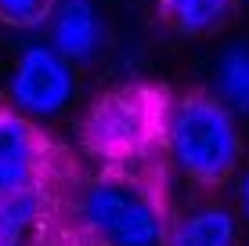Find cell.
<instances>
[{"instance_id": "cell-7", "label": "cell", "mask_w": 249, "mask_h": 246, "mask_svg": "<svg viewBox=\"0 0 249 246\" xmlns=\"http://www.w3.org/2000/svg\"><path fill=\"white\" fill-rule=\"evenodd\" d=\"M235 217L220 207H195L166 228L162 246H235Z\"/></svg>"}, {"instance_id": "cell-11", "label": "cell", "mask_w": 249, "mask_h": 246, "mask_svg": "<svg viewBox=\"0 0 249 246\" xmlns=\"http://www.w3.org/2000/svg\"><path fill=\"white\" fill-rule=\"evenodd\" d=\"M238 199H242V210H246V217H249V170L242 174V181H238Z\"/></svg>"}, {"instance_id": "cell-6", "label": "cell", "mask_w": 249, "mask_h": 246, "mask_svg": "<svg viewBox=\"0 0 249 246\" xmlns=\"http://www.w3.org/2000/svg\"><path fill=\"white\" fill-rule=\"evenodd\" d=\"M101 44V22L90 0H62L54 7V47L62 58H90Z\"/></svg>"}, {"instance_id": "cell-4", "label": "cell", "mask_w": 249, "mask_h": 246, "mask_svg": "<svg viewBox=\"0 0 249 246\" xmlns=\"http://www.w3.org/2000/svg\"><path fill=\"white\" fill-rule=\"evenodd\" d=\"M69 156L25 113L0 105V199L33 181L65 177Z\"/></svg>"}, {"instance_id": "cell-9", "label": "cell", "mask_w": 249, "mask_h": 246, "mask_svg": "<svg viewBox=\"0 0 249 246\" xmlns=\"http://www.w3.org/2000/svg\"><path fill=\"white\" fill-rule=\"evenodd\" d=\"M217 83L224 95L228 109L249 116V47H231L224 51L217 65Z\"/></svg>"}, {"instance_id": "cell-1", "label": "cell", "mask_w": 249, "mask_h": 246, "mask_svg": "<svg viewBox=\"0 0 249 246\" xmlns=\"http://www.w3.org/2000/svg\"><path fill=\"white\" fill-rule=\"evenodd\" d=\"M170 98L159 83H119L90 105L80 127L83 149L101 167H148L166 152Z\"/></svg>"}, {"instance_id": "cell-5", "label": "cell", "mask_w": 249, "mask_h": 246, "mask_svg": "<svg viewBox=\"0 0 249 246\" xmlns=\"http://www.w3.org/2000/svg\"><path fill=\"white\" fill-rule=\"evenodd\" d=\"M11 98L22 113H58L72 98V69L69 58L51 47H29L15 65L11 76Z\"/></svg>"}, {"instance_id": "cell-10", "label": "cell", "mask_w": 249, "mask_h": 246, "mask_svg": "<svg viewBox=\"0 0 249 246\" xmlns=\"http://www.w3.org/2000/svg\"><path fill=\"white\" fill-rule=\"evenodd\" d=\"M58 0H0V22L15 29H36L54 15Z\"/></svg>"}, {"instance_id": "cell-12", "label": "cell", "mask_w": 249, "mask_h": 246, "mask_svg": "<svg viewBox=\"0 0 249 246\" xmlns=\"http://www.w3.org/2000/svg\"><path fill=\"white\" fill-rule=\"evenodd\" d=\"M0 246H15V243H11V239H4V235H0Z\"/></svg>"}, {"instance_id": "cell-8", "label": "cell", "mask_w": 249, "mask_h": 246, "mask_svg": "<svg viewBox=\"0 0 249 246\" xmlns=\"http://www.w3.org/2000/svg\"><path fill=\"white\" fill-rule=\"evenodd\" d=\"M235 7L238 0H159L162 19L192 37H210V33L224 29Z\"/></svg>"}, {"instance_id": "cell-2", "label": "cell", "mask_w": 249, "mask_h": 246, "mask_svg": "<svg viewBox=\"0 0 249 246\" xmlns=\"http://www.w3.org/2000/svg\"><path fill=\"white\" fill-rule=\"evenodd\" d=\"M148 167H101L76 192V210L105 246H162L166 214Z\"/></svg>"}, {"instance_id": "cell-3", "label": "cell", "mask_w": 249, "mask_h": 246, "mask_svg": "<svg viewBox=\"0 0 249 246\" xmlns=\"http://www.w3.org/2000/svg\"><path fill=\"white\" fill-rule=\"evenodd\" d=\"M166 152L192 185L220 189L242 163V138L224 101L206 91H188L170 105Z\"/></svg>"}]
</instances>
